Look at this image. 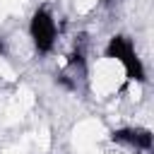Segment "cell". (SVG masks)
I'll return each mask as SVG.
<instances>
[{
	"instance_id": "5",
	"label": "cell",
	"mask_w": 154,
	"mask_h": 154,
	"mask_svg": "<svg viewBox=\"0 0 154 154\" xmlns=\"http://www.w3.org/2000/svg\"><path fill=\"white\" fill-rule=\"evenodd\" d=\"M0 53H5V43L2 41H0Z\"/></svg>"
},
{
	"instance_id": "2",
	"label": "cell",
	"mask_w": 154,
	"mask_h": 154,
	"mask_svg": "<svg viewBox=\"0 0 154 154\" xmlns=\"http://www.w3.org/2000/svg\"><path fill=\"white\" fill-rule=\"evenodd\" d=\"M111 140L113 142L132 144L137 149H152V132L149 130H142V128H120V130H113L111 132Z\"/></svg>"
},
{
	"instance_id": "3",
	"label": "cell",
	"mask_w": 154,
	"mask_h": 154,
	"mask_svg": "<svg viewBox=\"0 0 154 154\" xmlns=\"http://www.w3.org/2000/svg\"><path fill=\"white\" fill-rule=\"evenodd\" d=\"M135 48L132 43L125 38V36H111L108 46H106V58H113V60H123L125 55H130Z\"/></svg>"
},
{
	"instance_id": "1",
	"label": "cell",
	"mask_w": 154,
	"mask_h": 154,
	"mask_svg": "<svg viewBox=\"0 0 154 154\" xmlns=\"http://www.w3.org/2000/svg\"><path fill=\"white\" fill-rule=\"evenodd\" d=\"M29 31H31V38H34V46L38 48V53H48L53 48V43H55V22H53L48 10H36L34 12Z\"/></svg>"
},
{
	"instance_id": "4",
	"label": "cell",
	"mask_w": 154,
	"mask_h": 154,
	"mask_svg": "<svg viewBox=\"0 0 154 154\" xmlns=\"http://www.w3.org/2000/svg\"><path fill=\"white\" fill-rule=\"evenodd\" d=\"M120 63L125 65V75H128V79H135V82H144V79H147V77H144V67H142L140 58L135 55V51H132L130 55H125Z\"/></svg>"
}]
</instances>
